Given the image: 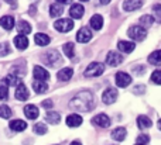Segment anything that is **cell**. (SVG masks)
<instances>
[{
	"label": "cell",
	"mask_w": 161,
	"mask_h": 145,
	"mask_svg": "<svg viewBox=\"0 0 161 145\" xmlns=\"http://www.w3.org/2000/svg\"><path fill=\"white\" fill-rule=\"evenodd\" d=\"M69 107L72 110H76V111H91L95 107L93 95H92L91 92H88V90L78 93V95L69 101Z\"/></svg>",
	"instance_id": "obj_1"
},
{
	"label": "cell",
	"mask_w": 161,
	"mask_h": 145,
	"mask_svg": "<svg viewBox=\"0 0 161 145\" xmlns=\"http://www.w3.org/2000/svg\"><path fill=\"white\" fill-rule=\"evenodd\" d=\"M42 62L51 68H55V66H59V65L62 64V58L57 49H50L42 55Z\"/></svg>",
	"instance_id": "obj_2"
},
{
	"label": "cell",
	"mask_w": 161,
	"mask_h": 145,
	"mask_svg": "<svg viewBox=\"0 0 161 145\" xmlns=\"http://www.w3.org/2000/svg\"><path fill=\"white\" fill-rule=\"evenodd\" d=\"M105 72V65L100 64V62H92V64L88 65V68L85 69L83 75L86 78H96V76H100Z\"/></svg>",
	"instance_id": "obj_3"
},
{
	"label": "cell",
	"mask_w": 161,
	"mask_h": 145,
	"mask_svg": "<svg viewBox=\"0 0 161 145\" xmlns=\"http://www.w3.org/2000/svg\"><path fill=\"white\" fill-rule=\"evenodd\" d=\"M127 34L130 38L134 39V41H143V39L147 37V30L143 28L142 25H133V27L129 28Z\"/></svg>",
	"instance_id": "obj_4"
},
{
	"label": "cell",
	"mask_w": 161,
	"mask_h": 145,
	"mask_svg": "<svg viewBox=\"0 0 161 145\" xmlns=\"http://www.w3.org/2000/svg\"><path fill=\"white\" fill-rule=\"evenodd\" d=\"M54 27L59 33H68V31H71L74 28V21L71 18H59L55 21Z\"/></svg>",
	"instance_id": "obj_5"
},
{
	"label": "cell",
	"mask_w": 161,
	"mask_h": 145,
	"mask_svg": "<svg viewBox=\"0 0 161 145\" xmlns=\"http://www.w3.org/2000/svg\"><path fill=\"white\" fill-rule=\"evenodd\" d=\"M117 100V90L113 89V87H109L103 92L102 95V101L105 104H113L114 101Z\"/></svg>",
	"instance_id": "obj_6"
},
{
	"label": "cell",
	"mask_w": 161,
	"mask_h": 145,
	"mask_svg": "<svg viewBox=\"0 0 161 145\" xmlns=\"http://www.w3.org/2000/svg\"><path fill=\"white\" fill-rule=\"evenodd\" d=\"M114 79H116V85L119 87H126V86H129V85L131 83V76L129 75V73H126V72L116 73Z\"/></svg>",
	"instance_id": "obj_7"
},
{
	"label": "cell",
	"mask_w": 161,
	"mask_h": 145,
	"mask_svg": "<svg viewBox=\"0 0 161 145\" xmlns=\"http://www.w3.org/2000/svg\"><path fill=\"white\" fill-rule=\"evenodd\" d=\"M33 76H34V79H36V80H40V82H45V80H48V79H50V73H48L42 66H38V65H37V66H34Z\"/></svg>",
	"instance_id": "obj_8"
},
{
	"label": "cell",
	"mask_w": 161,
	"mask_h": 145,
	"mask_svg": "<svg viewBox=\"0 0 161 145\" xmlns=\"http://www.w3.org/2000/svg\"><path fill=\"white\" fill-rule=\"evenodd\" d=\"M123 62V56L120 54H117L116 51H110L106 56V64L110 65V66H117Z\"/></svg>",
	"instance_id": "obj_9"
},
{
	"label": "cell",
	"mask_w": 161,
	"mask_h": 145,
	"mask_svg": "<svg viewBox=\"0 0 161 145\" xmlns=\"http://www.w3.org/2000/svg\"><path fill=\"white\" fill-rule=\"evenodd\" d=\"M92 123H93L95 126L100 127V128H108V127L110 126V118L106 114H97L92 118Z\"/></svg>",
	"instance_id": "obj_10"
},
{
	"label": "cell",
	"mask_w": 161,
	"mask_h": 145,
	"mask_svg": "<svg viewBox=\"0 0 161 145\" xmlns=\"http://www.w3.org/2000/svg\"><path fill=\"white\" fill-rule=\"evenodd\" d=\"M91 38H92V31L89 30L88 27H82L78 33H76V41L78 42L85 44V42L91 41Z\"/></svg>",
	"instance_id": "obj_11"
},
{
	"label": "cell",
	"mask_w": 161,
	"mask_h": 145,
	"mask_svg": "<svg viewBox=\"0 0 161 145\" xmlns=\"http://www.w3.org/2000/svg\"><path fill=\"white\" fill-rule=\"evenodd\" d=\"M14 96H16L17 100H21V101L27 100V99L30 97V93H28V89L25 87V85H24V83H20L19 86H17V89H16V93H14Z\"/></svg>",
	"instance_id": "obj_12"
},
{
	"label": "cell",
	"mask_w": 161,
	"mask_h": 145,
	"mask_svg": "<svg viewBox=\"0 0 161 145\" xmlns=\"http://www.w3.org/2000/svg\"><path fill=\"white\" fill-rule=\"evenodd\" d=\"M24 114L28 120H36V118L38 117L40 113H38L37 106H34V104H27V106L24 107Z\"/></svg>",
	"instance_id": "obj_13"
},
{
	"label": "cell",
	"mask_w": 161,
	"mask_h": 145,
	"mask_svg": "<svg viewBox=\"0 0 161 145\" xmlns=\"http://www.w3.org/2000/svg\"><path fill=\"white\" fill-rule=\"evenodd\" d=\"M142 4H143L142 0H125L123 8H125L126 11H134V10L142 7Z\"/></svg>",
	"instance_id": "obj_14"
},
{
	"label": "cell",
	"mask_w": 161,
	"mask_h": 145,
	"mask_svg": "<svg viewBox=\"0 0 161 145\" xmlns=\"http://www.w3.org/2000/svg\"><path fill=\"white\" fill-rule=\"evenodd\" d=\"M72 75H74V70L71 69V68H64V69L58 70L57 78H58V80H61V82H68L71 78H72Z\"/></svg>",
	"instance_id": "obj_15"
},
{
	"label": "cell",
	"mask_w": 161,
	"mask_h": 145,
	"mask_svg": "<svg viewBox=\"0 0 161 145\" xmlns=\"http://www.w3.org/2000/svg\"><path fill=\"white\" fill-rule=\"evenodd\" d=\"M117 48L125 54H130L134 51L136 45H134V42H130V41H119L117 42Z\"/></svg>",
	"instance_id": "obj_16"
},
{
	"label": "cell",
	"mask_w": 161,
	"mask_h": 145,
	"mask_svg": "<svg viewBox=\"0 0 161 145\" xmlns=\"http://www.w3.org/2000/svg\"><path fill=\"white\" fill-rule=\"evenodd\" d=\"M83 13H85V8L82 4H74L69 8V14L72 18H82Z\"/></svg>",
	"instance_id": "obj_17"
},
{
	"label": "cell",
	"mask_w": 161,
	"mask_h": 145,
	"mask_svg": "<svg viewBox=\"0 0 161 145\" xmlns=\"http://www.w3.org/2000/svg\"><path fill=\"white\" fill-rule=\"evenodd\" d=\"M80 124H82V117L79 114H71L67 117V126L71 127V128L79 127Z\"/></svg>",
	"instance_id": "obj_18"
},
{
	"label": "cell",
	"mask_w": 161,
	"mask_h": 145,
	"mask_svg": "<svg viewBox=\"0 0 161 145\" xmlns=\"http://www.w3.org/2000/svg\"><path fill=\"white\" fill-rule=\"evenodd\" d=\"M126 134H127L126 128L117 127V128H114L113 131H112V138H113L114 141H117V142H120V141H123L126 138Z\"/></svg>",
	"instance_id": "obj_19"
},
{
	"label": "cell",
	"mask_w": 161,
	"mask_h": 145,
	"mask_svg": "<svg viewBox=\"0 0 161 145\" xmlns=\"http://www.w3.org/2000/svg\"><path fill=\"white\" fill-rule=\"evenodd\" d=\"M34 41H36V44L40 45V47H45V45H48L51 42V39L47 34L38 33V34H36V37H34Z\"/></svg>",
	"instance_id": "obj_20"
},
{
	"label": "cell",
	"mask_w": 161,
	"mask_h": 145,
	"mask_svg": "<svg viewBox=\"0 0 161 145\" xmlns=\"http://www.w3.org/2000/svg\"><path fill=\"white\" fill-rule=\"evenodd\" d=\"M8 127H10L13 131H24L25 128H27V123L23 120H13L10 121V124H8Z\"/></svg>",
	"instance_id": "obj_21"
},
{
	"label": "cell",
	"mask_w": 161,
	"mask_h": 145,
	"mask_svg": "<svg viewBox=\"0 0 161 145\" xmlns=\"http://www.w3.org/2000/svg\"><path fill=\"white\" fill-rule=\"evenodd\" d=\"M89 24H91V27L93 28V30H100L103 25V17L100 16V14H95V16H92Z\"/></svg>",
	"instance_id": "obj_22"
},
{
	"label": "cell",
	"mask_w": 161,
	"mask_h": 145,
	"mask_svg": "<svg viewBox=\"0 0 161 145\" xmlns=\"http://www.w3.org/2000/svg\"><path fill=\"white\" fill-rule=\"evenodd\" d=\"M14 45H16L19 49H25V48L28 47V39H27V37H24V35H17L16 38H14Z\"/></svg>",
	"instance_id": "obj_23"
},
{
	"label": "cell",
	"mask_w": 161,
	"mask_h": 145,
	"mask_svg": "<svg viewBox=\"0 0 161 145\" xmlns=\"http://www.w3.org/2000/svg\"><path fill=\"white\" fill-rule=\"evenodd\" d=\"M17 30L21 35H25V34H30L31 33V25L28 24L25 20H20L19 24H17Z\"/></svg>",
	"instance_id": "obj_24"
},
{
	"label": "cell",
	"mask_w": 161,
	"mask_h": 145,
	"mask_svg": "<svg viewBox=\"0 0 161 145\" xmlns=\"http://www.w3.org/2000/svg\"><path fill=\"white\" fill-rule=\"evenodd\" d=\"M0 25H2L4 30H11L14 27V18L11 16H4L0 18Z\"/></svg>",
	"instance_id": "obj_25"
},
{
	"label": "cell",
	"mask_w": 161,
	"mask_h": 145,
	"mask_svg": "<svg viewBox=\"0 0 161 145\" xmlns=\"http://www.w3.org/2000/svg\"><path fill=\"white\" fill-rule=\"evenodd\" d=\"M4 82H6V85H7V86H16L17 87L20 83H21V79H20V76L14 75V73H10L8 76H6Z\"/></svg>",
	"instance_id": "obj_26"
},
{
	"label": "cell",
	"mask_w": 161,
	"mask_h": 145,
	"mask_svg": "<svg viewBox=\"0 0 161 145\" xmlns=\"http://www.w3.org/2000/svg\"><path fill=\"white\" fill-rule=\"evenodd\" d=\"M137 126H139V128H142V130L150 128L151 120L147 117V116H139V117H137Z\"/></svg>",
	"instance_id": "obj_27"
},
{
	"label": "cell",
	"mask_w": 161,
	"mask_h": 145,
	"mask_svg": "<svg viewBox=\"0 0 161 145\" xmlns=\"http://www.w3.org/2000/svg\"><path fill=\"white\" fill-rule=\"evenodd\" d=\"M59 120H61V116L57 111H48L45 114V121L50 124H57V123H59Z\"/></svg>",
	"instance_id": "obj_28"
},
{
	"label": "cell",
	"mask_w": 161,
	"mask_h": 145,
	"mask_svg": "<svg viewBox=\"0 0 161 145\" xmlns=\"http://www.w3.org/2000/svg\"><path fill=\"white\" fill-rule=\"evenodd\" d=\"M33 89H34V92L36 93H44V92H47V89H48V86H47V83L45 82H40V80H36V82H33Z\"/></svg>",
	"instance_id": "obj_29"
},
{
	"label": "cell",
	"mask_w": 161,
	"mask_h": 145,
	"mask_svg": "<svg viewBox=\"0 0 161 145\" xmlns=\"http://www.w3.org/2000/svg\"><path fill=\"white\" fill-rule=\"evenodd\" d=\"M62 13H64V8H62L61 4H58V3H55V4H51V7H50L51 17H59Z\"/></svg>",
	"instance_id": "obj_30"
},
{
	"label": "cell",
	"mask_w": 161,
	"mask_h": 145,
	"mask_svg": "<svg viewBox=\"0 0 161 145\" xmlns=\"http://www.w3.org/2000/svg\"><path fill=\"white\" fill-rule=\"evenodd\" d=\"M153 21H154V17H153V16H150V14H146V16L140 17V24H142V27H143V28H148V27H151Z\"/></svg>",
	"instance_id": "obj_31"
},
{
	"label": "cell",
	"mask_w": 161,
	"mask_h": 145,
	"mask_svg": "<svg viewBox=\"0 0 161 145\" xmlns=\"http://www.w3.org/2000/svg\"><path fill=\"white\" fill-rule=\"evenodd\" d=\"M64 54L68 58L72 59L74 56H75V45H74L72 42H67V44L64 45Z\"/></svg>",
	"instance_id": "obj_32"
},
{
	"label": "cell",
	"mask_w": 161,
	"mask_h": 145,
	"mask_svg": "<svg viewBox=\"0 0 161 145\" xmlns=\"http://www.w3.org/2000/svg\"><path fill=\"white\" fill-rule=\"evenodd\" d=\"M148 62L153 65H161V49L154 51V52L148 56Z\"/></svg>",
	"instance_id": "obj_33"
},
{
	"label": "cell",
	"mask_w": 161,
	"mask_h": 145,
	"mask_svg": "<svg viewBox=\"0 0 161 145\" xmlns=\"http://www.w3.org/2000/svg\"><path fill=\"white\" fill-rule=\"evenodd\" d=\"M33 131L38 135H44L45 132H47V126H45L44 123H37L36 126L33 127Z\"/></svg>",
	"instance_id": "obj_34"
},
{
	"label": "cell",
	"mask_w": 161,
	"mask_h": 145,
	"mask_svg": "<svg viewBox=\"0 0 161 145\" xmlns=\"http://www.w3.org/2000/svg\"><path fill=\"white\" fill-rule=\"evenodd\" d=\"M10 54V44L8 42H0V58L7 56Z\"/></svg>",
	"instance_id": "obj_35"
},
{
	"label": "cell",
	"mask_w": 161,
	"mask_h": 145,
	"mask_svg": "<svg viewBox=\"0 0 161 145\" xmlns=\"http://www.w3.org/2000/svg\"><path fill=\"white\" fill-rule=\"evenodd\" d=\"M0 117L2 118H10L11 117L10 107L6 106V104H2V106H0Z\"/></svg>",
	"instance_id": "obj_36"
},
{
	"label": "cell",
	"mask_w": 161,
	"mask_h": 145,
	"mask_svg": "<svg viewBox=\"0 0 161 145\" xmlns=\"http://www.w3.org/2000/svg\"><path fill=\"white\" fill-rule=\"evenodd\" d=\"M8 97L7 85H0V100H6Z\"/></svg>",
	"instance_id": "obj_37"
},
{
	"label": "cell",
	"mask_w": 161,
	"mask_h": 145,
	"mask_svg": "<svg viewBox=\"0 0 161 145\" xmlns=\"http://www.w3.org/2000/svg\"><path fill=\"white\" fill-rule=\"evenodd\" d=\"M151 82H154L156 85H161V70H154L151 73Z\"/></svg>",
	"instance_id": "obj_38"
},
{
	"label": "cell",
	"mask_w": 161,
	"mask_h": 145,
	"mask_svg": "<svg viewBox=\"0 0 161 145\" xmlns=\"http://www.w3.org/2000/svg\"><path fill=\"white\" fill-rule=\"evenodd\" d=\"M153 13H154V17L158 23H161V4H154L153 6Z\"/></svg>",
	"instance_id": "obj_39"
},
{
	"label": "cell",
	"mask_w": 161,
	"mask_h": 145,
	"mask_svg": "<svg viewBox=\"0 0 161 145\" xmlns=\"http://www.w3.org/2000/svg\"><path fill=\"white\" fill-rule=\"evenodd\" d=\"M148 141H150V137H148V135H146V134H142V135H139V137H137V144H140V145L148 144Z\"/></svg>",
	"instance_id": "obj_40"
},
{
	"label": "cell",
	"mask_w": 161,
	"mask_h": 145,
	"mask_svg": "<svg viewBox=\"0 0 161 145\" xmlns=\"http://www.w3.org/2000/svg\"><path fill=\"white\" fill-rule=\"evenodd\" d=\"M41 106L45 107V109H51V107L54 106V103H53V100H50V99H48V100H44V101H42Z\"/></svg>",
	"instance_id": "obj_41"
},
{
	"label": "cell",
	"mask_w": 161,
	"mask_h": 145,
	"mask_svg": "<svg viewBox=\"0 0 161 145\" xmlns=\"http://www.w3.org/2000/svg\"><path fill=\"white\" fill-rule=\"evenodd\" d=\"M4 2L8 3L11 7H17V0H4Z\"/></svg>",
	"instance_id": "obj_42"
},
{
	"label": "cell",
	"mask_w": 161,
	"mask_h": 145,
	"mask_svg": "<svg viewBox=\"0 0 161 145\" xmlns=\"http://www.w3.org/2000/svg\"><path fill=\"white\" fill-rule=\"evenodd\" d=\"M57 3L58 4H69L71 0H57Z\"/></svg>",
	"instance_id": "obj_43"
},
{
	"label": "cell",
	"mask_w": 161,
	"mask_h": 145,
	"mask_svg": "<svg viewBox=\"0 0 161 145\" xmlns=\"http://www.w3.org/2000/svg\"><path fill=\"white\" fill-rule=\"evenodd\" d=\"M100 3L102 4H108V3H110V0H100Z\"/></svg>",
	"instance_id": "obj_44"
},
{
	"label": "cell",
	"mask_w": 161,
	"mask_h": 145,
	"mask_svg": "<svg viewBox=\"0 0 161 145\" xmlns=\"http://www.w3.org/2000/svg\"><path fill=\"white\" fill-rule=\"evenodd\" d=\"M71 145H82L79 142V141H74V142H71Z\"/></svg>",
	"instance_id": "obj_45"
},
{
	"label": "cell",
	"mask_w": 161,
	"mask_h": 145,
	"mask_svg": "<svg viewBox=\"0 0 161 145\" xmlns=\"http://www.w3.org/2000/svg\"><path fill=\"white\" fill-rule=\"evenodd\" d=\"M158 128L161 130V120H158Z\"/></svg>",
	"instance_id": "obj_46"
},
{
	"label": "cell",
	"mask_w": 161,
	"mask_h": 145,
	"mask_svg": "<svg viewBox=\"0 0 161 145\" xmlns=\"http://www.w3.org/2000/svg\"><path fill=\"white\" fill-rule=\"evenodd\" d=\"M80 2H88V0H80Z\"/></svg>",
	"instance_id": "obj_47"
},
{
	"label": "cell",
	"mask_w": 161,
	"mask_h": 145,
	"mask_svg": "<svg viewBox=\"0 0 161 145\" xmlns=\"http://www.w3.org/2000/svg\"><path fill=\"white\" fill-rule=\"evenodd\" d=\"M136 145H140V144H136Z\"/></svg>",
	"instance_id": "obj_48"
}]
</instances>
